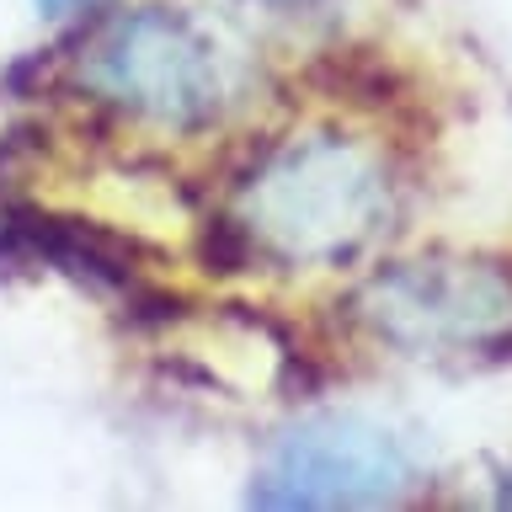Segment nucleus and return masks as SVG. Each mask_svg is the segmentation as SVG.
Returning <instances> with one entry per match:
<instances>
[{
  "label": "nucleus",
  "mask_w": 512,
  "mask_h": 512,
  "mask_svg": "<svg viewBox=\"0 0 512 512\" xmlns=\"http://www.w3.org/2000/svg\"><path fill=\"white\" fill-rule=\"evenodd\" d=\"M406 475L395 443L358 422H320L278 443L267 470L256 475V507H363L395 502Z\"/></svg>",
  "instance_id": "nucleus-1"
},
{
  "label": "nucleus",
  "mask_w": 512,
  "mask_h": 512,
  "mask_svg": "<svg viewBox=\"0 0 512 512\" xmlns=\"http://www.w3.org/2000/svg\"><path fill=\"white\" fill-rule=\"evenodd\" d=\"M304 86L320 91L326 102H347V107H390L395 96H406V70L379 54V48H326L304 64Z\"/></svg>",
  "instance_id": "nucleus-2"
},
{
  "label": "nucleus",
  "mask_w": 512,
  "mask_h": 512,
  "mask_svg": "<svg viewBox=\"0 0 512 512\" xmlns=\"http://www.w3.org/2000/svg\"><path fill=\"white\" fill-rule=\"evenodd\" d=\"M198 262H203L208 278H240V272H251V262H256V240H251L246 224L214 214L198 230Z\"/></svg>",
  "instance_id": "nucleus-3"
},
{
  "label": "nucleus",
  "mask_w": 512,
  "mask_h": 512,
  "mask_svg": "<svg viewBox=\"0 0 512 512\" xmlns=\"http://www.w3.org/2000/svg\"><path fill=\"white\" fill-rule=\"evenodd\" d=\"M491 352H496V358H512V331L507 336H496V342H486Z\"/></svg>",
  "instance_id": "nucleus-4"
}]
</instances>
